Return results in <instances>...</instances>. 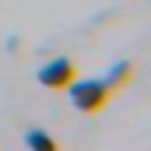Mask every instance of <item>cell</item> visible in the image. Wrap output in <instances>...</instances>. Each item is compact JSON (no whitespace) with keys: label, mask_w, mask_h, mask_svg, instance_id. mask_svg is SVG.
Here are the masks:
<instances>
[{"label":"cell","mask_w":151,"mask_h":151,"mask_svg":"<svg viewBox=\"0 0 151 151\" xmlns=\"http://www.w3.org/2000/svg\"><path fill=\"white\" fill-rule=\"evenodd\" d=\"M70 88V102H74V109L77 113H84V116H95V113H102L106 109V102H109V84L106 81H99V77H88V81H70L67 84Z\"/></svg>","instance_id":"obj_1"},{"label":"cell","mask_w":151,"mask_h":151,"mask_svg":"<svg viewBox=\"0 0 151 151\" xmlns=\"http://www.w3.org/2000/svg\"><path fill=\"white\" fill-rule=\"evenodd\" d=\"M74 77H77V63L70 56H56L46 67H39V84L42 88H53V91H63Z\"/></svg>","instance_id":"obj_2"},{"label":"cell","mask_w":151,"mask_h":151,"mask_svg":"<svg viewBox=\"0 0 151 151\" xmlns=\"http://www.w3.org/2000/svg\"><path fill=\"white\" fill-rule=\"evenodd\" d=\"M130 77H134V63H116L106 77V84H109V91H119V88H127Z\"/></svg>","instance_id":"obj_3"},{"label":"cell","mask_w":151,"mask_h":151,"mask_svg":"<svg viewBox=\"0 0 151 151\" xmlns=\"http://www.w3.org/2000/svg\"><path fill=\"white\" fill-rule=\"evenodd\" d=\"M25 144L32 151H56V141H53L49 134H42V130H28V134H25Z\"/></svg>","instance_id":"obj_4"}]
</instances>
